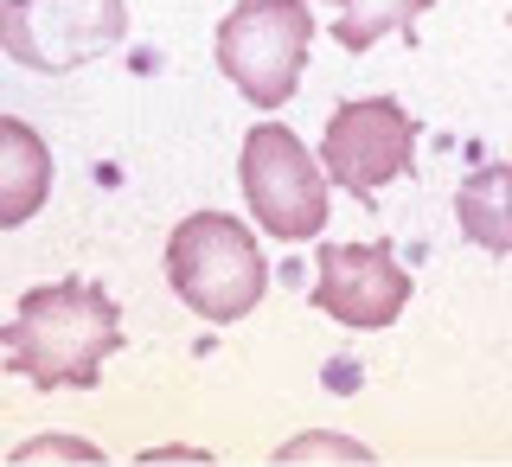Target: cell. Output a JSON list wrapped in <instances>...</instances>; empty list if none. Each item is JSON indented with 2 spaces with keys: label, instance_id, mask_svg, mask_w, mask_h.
<instances>
[{
  "label": "cell",
  "instance_id": "obj_10",
  "mask_svg": "<svg viewBox=\"0 0 512 467\" xmlns=\"http://www.w3.org/2000/svg\"><path fill=\"white\" fill-rule=\"evenodd\" d=\"M340 20H333V39L346 52H372L384 32H410L416 13H429V0H333Z\"/></svg>",
  "mask_w": 512,
  "mask_h": 467
},
{
  "label": "cell",
  "instance_id": "obj_3",
  "mask_svg": "<svg viewBox=\"0 0 512 467\" xmlns=\"http://www.w3.org/2000/svg\"><path fill=\"white\" fill-rule=\"evenodd\" d=\"M314 13L308 0H237L218 26V71L256 109H282L308 71Z\"/></svg>",
  "mask_w": 512,
  "mask_h": 467
},
{
  "label": "cell",
  "instance_id": "obj_5",
  "mask_svg": "<svg viewBox=\"0 0 512 467\" xmlns=\"http://www.w3.org/2000/svg\"><path fill=\"white\" fill-rule=\"evenodd\" d=\"M237 173H244V199L269 237H282V244L320 237V224H327V167L282 122L250 128L244 154H237Z\"/></svg>",
  "mask_w": 512,
  "mask_h": 467
},
{
  "label": "cell",
  "instance_id": "obj_1",
  "mask_svg": "<svg viewBox=\"0 0 512 467\" xmlns=\"http://www.w3.org/2000/svg\"><path fill=\"white\" fill-rule=\"evenodd\" d=\"M122 346V308L109 288L96 282H52V288H26L13 320L0 327V352L7 372L32 378L39 391L71 384L90 391L103 378V359Z\"/></svg>",
  "mask_w": 512,
  "mask_h": 467
},
{
  "label": "cell",
  "instance_id": "obj_2",
  "mask_svg": "<svg viewBox=\"0 0 512 467\" xmlns=\"http://www.w3.org/2000/svg\"><path fill=\"white\" fill-rule=\"evenodd\" d=\"M167 282L199 320L231 327L269 288V263L256 250V231L231 212H192L167 244Z\"/></svg>",
  "mask_w": 512,
  "mask_h": 467
},
{
  "label": "cell",
  "instance_id": "obj_8",
  "mask_svg": "<svg viewBox=\"0 0 512 467\" xmlns=\"http://www.w3.org/2000/svg\"><path fill=\"white\" fill-rule=\"evenodd\" d=\"M52 199V148L26 122L0 116V231L26 224Z\"/></svg>",
  "mask_w": 512,
  "mask_h": 467
},
{
  "label": "cell",
  "instance_id": "obj_4",
  "mask_svg": "<svg viewBox=\"0 0 512 467\" xmlns=\"http://www.w3.org/2000/svg\"><path fill=\"white\" fill-rule=\"evenodd\" d=\"M128 39L122 0H0V52L20 71H77Z\"/></svg>",
  "mask_w": 512,
  "mask_h": 467
},
{
  "label": "cell",
  "instance_id": "obj_7",
  "mask_svg": "<svg viewBox=\"0 0 512 467\" xmlns=\"http://www.w3.org/2000/svg\"><path fill=\"white\" fill-rule=\"evenodd\" d=\"M314 308L340 327H391L410 308V276L397 269L391 244H320L314 256Z\"/></svg>",
  "mask_w": 512,
  "mask_h": 467
},
{
  "label": "cell",
  "instance_id": "obj_6",
  "mask_svg": "<svg viewBox=\"0 0 512 467\" xmlns=\"http://www.w3.org/2000/svg\"><path fill=\"white\" fill-rule=\"evenodd\" d=\"M410 154H416V122L404 116L397 96L340 103L327 122V141H320V167L359 199H378L397 173H410Z\"/></svg>",
  "mask_w": 512,
  "mask_h": 467
},
{
  "label": "cell",
  "instance_id": "obj_9",
  "mask_svg": "<svg viewBox=\"0 0 512 467\" xmlns=\"http://www.w3.org/2000/svg\"><path fill=\"white\" fill-rule=\"evenodd\" d=\"M455 218L480 250L506 256L512 250V167H480L455 192Z\"/></svg>",
  "mask_w": 512,
  "mask_h": 467
}]
</instances>
